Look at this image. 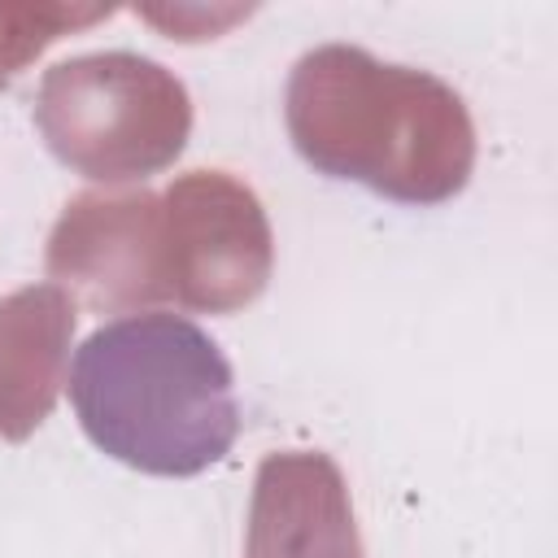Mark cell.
Segmentation results:
<instances>
[{"instance_id": "obj_1", "label": "cell", "mask_w": 558, "mask_h": 558, "mask_svg": "<svg viewBox=\"0 0 558 558\" xmlns=\"http://www.w3.org/2000/svg\"><path fill=\"white\" fill-rule=\"evenodd\" d=\"M65 392L87 440L144 475H201L240 436L227 353L170 310L122 314L96 327L70 357Z\"/></svg>"}]
</instances>
